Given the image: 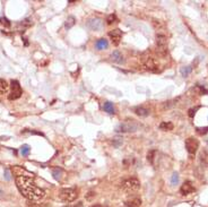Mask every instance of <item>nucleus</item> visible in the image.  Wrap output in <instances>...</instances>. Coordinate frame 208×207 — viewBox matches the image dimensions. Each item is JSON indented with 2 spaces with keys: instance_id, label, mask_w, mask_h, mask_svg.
Segmentation results:
<instances>
[{
  "instance_id": "f257e3e1",
  "label": "nucleus",
  "mask_w": 208,
  "mask_h": 207,
  "mask_svg": "<svg viewBox=\"0 0 208 207\" xmlns=\"http://www.w3.org/2000/svg\"><path fill=\"white\" fill-rule=\"evenodd\" d=\"M16 186L23 196L28 200H40L45 196V191L30 177H17Z\"/></svg>"
},
{
  "instance_id": "f03ea898",
  "label": "nucleus",
  "mask_w": 208,
  "mask_h": 207,
  "mask_svg": "<svg viewBox=\"0 0 208 207\" xmlns=\"http://www.w3.org/2000/svg\"><path fill=\"white\" fill-rule=\"evenodd\" d=\"M140 187V181L137 178H128L126 180H123L120 185V188L122 189L123 191L127 192H134L138 190Z\"/></svg>"
},
{
  "instance_id": "7ed1b4c3",
  "label": "nucleus",
  "mask_w": 208,
  "mask_h": 207,
  "mask_svg": "<svg viewBox=\"0 0 208 207\" xmlns=\"http://www.w3.org/2000/svg\"><path fill=\"white\" fill-rule=\"evenodd\" d=\"M138 128H139V125L136 122V120L127 119L126 121H123L120 126H118L117 131H119V133H134V131H137Z\"/></svg>"
},
{
  "instance_id": "20e7f679",
  "label": "nucleus",
  "mask_w": 208,
  "mask_h": 207,
  "mask_svg": "<svg viewBox=\"0 0 208 207\" xmlns=\"http://www.w3.org/2000/svg\"><path fill=\"white\" fill-rule=\"evenodd\" d=\"M77 197V191L74 188H63L59 191V198L65 203L74 201Z\"/></svg>"
},
{
  "instance_id": "39448f33",
  "label": "nucleus",
  "mask_w": 208,
  "mask_h": 207,
  "mask_svg": "<svg viewBox=\"0 0 208 207\" xmlns=\"http://www.w3.org/2000/svg\"><path fill=\"white\" fill-rule=\"evenodd\" d=\"M156 44H157V52L161 56L165 57L169 53L167 50V39L163 34H157L156 35Z\"/></svg>"
},
{
  "instance_id": "423d86ee",
  "label": "nucleus",
  "mask_w": 208,
  "mask_h": 207,
  "mask_svg": "<svg viewBox=\"0 0 208 207\" xmlns=\"http://www.w3.org/2000/svg\"><path fill=\"white\" fill-rule=\"evenodd\" d=\"M10 86H11V93L10 95L8 96V99L10 101L19 99L23 94V89L22 87H20V85H19L18 81H14V79H13V81H10Z\"/></svg>"
},
{
  "instance_id": "0eeeda50",
  "label": "nucleus",
  "mask_w": 208,
  "mask_h": 207,
  "mask_svg": "<svg viewBox=\"0 0 208 207\" xmlns=\"http://www.w3.org/2000/svg\"><path fill=\"white\" fill-rule=\"evenodd\" d=\"M186 149L188 151L189 154H195L197 152L198 147H199V141L196 139L195 137H189L186 139Z\"/></svg>"
},
{
  "instance_id": "6e6552de",
  "label": "nucleus",
  "mask_w": 208,
  "mask_h": 207,
  "mask_svg": "<svg viewBox=\"0 0 208 207\" xmlns=\"http://www.w3.org/2000/svg\"><path fill=\"white\" fill-rule=\"evenodd\" d=\"M144 66H145L147 70L152 71V73H158L160 71V63L157 62L154 58H150V57L144 60Z\"/></svg>"
},
{
  "instance_id": "1a4fd4ad",
  "label": "nucleus",
  "mask_w": 208,
  "mask_h": 207,
  "mask_svg": "<svg viewBox=\"0 0 208 207\" xmlns=\"http://www.w3.org/2000/svg\"><path fill=\"white\" fill-rule=\"evenodd\" d=\"M87 26L92 31H101L103 28L104 22L101 18H89L87 21Z\"/></svg>"
},
{
  "instance_id": "9d476101",
  "label": "nucleus",
  "mask_w": 208,
  "mask_h": 207,
  "mask_svg": "<svg viewBox=\"0 0 208 207\" xmlns=\"http://www.w3.org/2000/svg\"><path fill=\"white\" fill-rule=\"evenodd\" d=\"M11 172H13V174L14 175H16V178L17 177H32L33 174L31 173V172H28V171L26 170V169H24V167H19V165H15V167H11Z\"/></svg>"
},
{
  "instance_id": "9b49d317",
  "label": "nucleus",
  "mask_w": 208,
  "mask_h": 207,
  "mask_svg": "<svg viewBox=\"0 0 208 207\" xmlns=\"http://www.w3.org/2000/svg\"><path fill=\"white\" fill-rule=\"evenodd\" d=\"M195 191H196V188H195V186L192 185L191 181H186L181 186V188H180V192H181V195H183V196L189 195V194H192V192Z\"/></svg>"
},
{
  "instance_id": "f8f14e48",
  "label": "nucleus",
  "mask_w": 208,
  "mask_h": 207,
  "mask_svg": "<svg viewBox=\"0 0 208 207\" xmlns=\"http://www.w3.org/2000/svg\"><path fill=\"white\" fill-rule=\"evenodd\" d=\"M109 36L111 37L112 43L114 45H119L120 41H121V37H122V32L119 30V28H115V30L109 32Z\"/></svg>"
},
{
  "instance_id": "ddd939ff",
  "label": "nucleus",
  "mask_w": 208,
  "mask_h": 207,
  "mask_svg": "<svg viewBox=\"0 0 208 207\" xmlns=\"http://www.w3.org/2000/svg\"><path fill=\"white\" fill-rule=\"evenodd\" d=\"M141 199L138 197H131L124 201V207H140Z\"/></svg>"
},
{
  "instance_id": "4468645a",
  "label": "nucleus",
  "mask_w": 208,
  "mask_h": 207,
  "mask_svg": "<svg viewBox=\"0 0 208 207\" xmlns=\"http://www.w3.org/2000/svg\"><path fill=\"white\" fill-rule=\"evenodd\" d=\"M110 58H111L112 61H113V62H115V63H122L123 61H124V59H123V56L121 55V52L118 51V50H115V51L112 52L111 56H110Z\"/></svg>"
},
{
  "instance_id": "2eb2a0df",
  "label": "nucleus",
  "mask_w": 208,
  "mask_h": 207,
  "mask_svg": "<svg viewBox=\"0 0 208 207\" xmlns=\"http://www.w3.org/2000/svg\"><path fill=\"white\" fill-rule=\"evenodd\" d=\"M135 113L137 115H139V117H147V115H149V110L148 109H146V107H137L134 109Z\"/></svg>"
},
{
  "instance_id": "dca6fc26",
  "label": "nucleus",
  "mask_w": 208,
  "mask_h": 207,
  "mask_svg": "<svg viewBox=\"0 0 208 207\" xmlns=\"http://www.w3.org/2000/svg\"><path fill=\"white\" fill-rule=\"evenodd\" d=\"M199 160H200V163L205 167H208V151L204 149V151L200 152L199 154Z\"/></svg>"
},
{
  "instance_id": "f3484780",
  "label": "nucleus",
  "mask_w": 208,
  "mask_h": 207,
  "mask_svg": "<svg viewBox=\"0 0 208 207\" xmlns=\"http://www.w3.org/2000/svg\"><path fill=\"white\" fill-rule=\"evenodd\" d=\"M95 47H96L97 50H104V49H108L109 43H108V41L105 40V39H100V40L96 41Z\"/></svg>"
},
{
  "instance_id": "a211bd4d",
  "label": "nucleus",
  "mask_w": 208,
  "mask_h": 207,
  "mask_svg": "<svg viewBox=\"0 0 208 207\" xmlns=\"http://www.w3.org/2000/svg\"><path fill=\"white\" fill-rule=\"evenodd\" d=\"M160 129L164 130V131H170V130L173 129V123H172V122H170V121H169V122H167V121L161 122Z\"/></svg>"
},
{
  "instance_id": "6ab92c4d",
  "label": "nucleus",
  "mask_w": 208,
  "mask_h": 207,
  "mask_svg": "<svg viewBox=\"0 0 208 207\" xmlns=\"http://www.w3.org/2000/svg\"><path fill=\"white\" fill-rule=\"evenodd\" d=\"M103 109L105 112H108L110 115H113L114 113V107H113V104L111 102H105L103 105Z\"/></svg>"
},
{
  "instance_id": "aec40b11",
  "label": "nucleus",
  "mask_w": 208,
  "mask_h": 207,
  "mask_svg": "<svg viewBox=\"0 0 208 207\" xmlns=\"http://www.w3.org/2000/svg\"><path fill=\"white\" fill-rule=\"evenodd\" d=\"M75 23H76V19H75L74 16H69L67 18V21L65 22V27H66L67 30H69V28H71V27L75 25Z\"/></svg>"
},
{
  "instance_id": "412c9836",
  "label": "nucleus",
  "mask_w": 208,
  "mask_h": 207,
  "mask_svg": "<svg viewBox=\"0 0 208 207\" xmlns=\"http://www.w3.org/2000/svg\"><path fill=\"white\" fill-rule=\"evenodd\" d=\"M191 71H192V68L190 66H186V67H182L181 69H180V73L183 77H188L190 74H191Z\"/></svg>"
},
{
  "instance_id": "4be33fe9",
  "label": "nucleus",
  "mask_w": 208,
  "mask_h": 207,
  "mask_svg": "<svg viewBox=\"0 0 208 207\" xmlns=\"http://www.w3.org/2000/svg\"><path fill=\"white\" fill-rule=\"evenodd\" d=\"M8 91V84L5 79L0 78V94H4Z\"/></svg>"
},
{
  "instance_id": "5701e85b",
  "label": "nucleus",
  "mask_w": 208,
  "mask_h": 207,
  "mask_svg": "<svg viewBox=\"0 0 208 207\" xmlns=\"http://www.w3.org/2000/svg\"><path fill=\"white\" fill-rule=\"evenodd\" d=\"M62 173H63L62 169H59V167H57V169H53V170H52L53 178H54L56 180H60V179H61V174Z\"/></svg>"
},
{
  "instance_id": "b1692460",
  "label": "nucleus",
  "mask_w": 208,
  "mask_h": 207,
  "mask_svg": "<svg viewBox=\"0 0 208 207\" xmlns=\"http://www.w3.org/2000/svg\"><path fill=\"white\" fill-rule=\"evenodd\" d=\"M30 152H31V148L28 145H23L22 147H20V154H22L23 156H27L30 154Z\"/></svg>"
},
{
  "instance_id": "393cba45",
  "label": "nucleus",
  "mask_w": 208,
  "mask_h": 207,
  "mask_svg": "<svg viewBox=\"0 0 208 207\" xmlns=\"http://www.w3.org/2000/svg\"><path fill=\"white\" fill-rule=\"evenodd\" d=\"M156 154V151L155 149H152V151L148 152V154H147V160H148V162L150 164H154V156Z\"/></svg>"
},
{
  "instance_id": "a878e982",
  "label": "nucleus",
  "mask_w": 208,
  "mask_h": 207,
  "mask_svg": "<svg viewBox=\"0 0 208 207\" xmlns=\"http://www.w3.org/2000/svg\"><path fill=\"white\" fill-rule=\"evenodd\" d=\"M193 89H196L200 95H206V94H208V89H206L204 86H201V85L196 86V88H193Z\"/></svg>"
},
{
  "instance_id": "bb28decb",
  "label": "nucleus",
  "mask_w": 208,
  "mask_h": 207,
  "mask_svg": "<svg viewBox=\"0 0 208 207\" xmlns=\"http://www.w3.org/2000/svg\"><path fill=\"white\" fill-rule=\"evenodd\" d=\"M117 21H118V18H117V16H115L114 14H111V15H109L108 17H106V23H108L109 25L115 23Z\"/></svg>"
},
{
  "instance_id": "cd10ccee",
  "label": "nucleus",
  "mask_w": 208,
  "mask_h": 207,
  "mask_svg": "<svg viewBox=\"0 0 208 207\" xmlns=\"http://www.w3.org/2000/svg\"><path fill=\"white\" fill-rule=\"evenodd\" d=\"M196 130H197V134H199V135H206V134H208V127H202V128H196Z\"/></svg>"
},
{
  "instance_id": "c85d7f7f",
  "label": "nucleus",
  "mask_w": 208,
  "mask_h": 207,
  "mask_svg": "<svg viewBox=\"0 0 208 207\" xmlns=\"http://www.w3.org/2000/svg\"><path fill=\"white\" fill-rule=\"evenodd\" d=\"M179 182V174L176 173V172H174V173L172 174V178H171V183L173 186L176 185Z\"/></svg>"
},
{
  "instance_id": "c756f323",
  "label": "nucleus",
  "mask_w": 208,
  "mask_h": 207,
  "mask_svg": "<svg viewBox=\"0 0 208 207\" xmlns=\"http://www.w3.org/2000/svg\"><path fill=\"white\" fill-rule=\"evenodd\" d=\"M111 143L113 144V146H115V147H119L120 145L122 144V139H121V138H113Z\"/></svg>"
},
{
  "instance_id": "7c9ffc66",
  "label": "nucleus",
  "mask_w": 208,
  "mask_h": 207,
  "mask_svg": "<svg viewBox=\"0 0 208 207\" xmlns=\"http://www.w3.org/2000/svg\"><path fill=\"white\" fill-rule=\"evenodd\" d=\"M199 107H195V109H190L189 111H188V115H189L190 118H193V117H195V115H196V111H197L198 109H199Z\"/></svg>"
},
{
  "instance_id": "2f4dec72",
  "label": "nucleus",
  "mask_w": 208,
  "mask_h": 207,
  "mask_svg": "<svg viewBox=\"0 0 208 207\" xmlns=\"http://www.w3.org/2000/svg\"><path fill=\"white\" fill-rule=\"evenodd\" d=\"M0 23H1L2 25L6 26V27H9V26H10V23H9V21H8L7 18H5V17L0 18Z\"/></svg>"
},
{
  "instance_id": "473e14b6",
  "label": "nucleus",
  "mask_w": 208,
  "mask_h": 207,
  "mask_svg": "<svg viewBox=\"0 0 208 207\" xmlns=\"http://www.w3.org/2000/svg\"><path fill=\"white\" fill-rule=\"evenodd\" d=\"M26 207H43V206L39 205V204H35V203H32V201H30V203H27Z\"/></svg>"
},
{
  "instance_id": "72a5a7b5",
  "label": "nucleus",
  "mask_w": 208,
  "mask_h": 207,
  "mask_svg": "<svg viewBox=\"0 0 208 207\" xmlns=\"http://www.w3.org/2000/svg\"><path fill=\"white\" fill-rule=\"evenodd\" d=\"M22 25L26 26V27H28V26H31V25H32V22H31L30 19H25V21H23Z\"/></svg>"
},
{
  "instance_id": "f704fd0d",
  "label": "nucleus",
  "mask_w": 208,
  "mask_h": 207,
  "mask_svg": "<svg viewBox=\"0 0 208 207\" xmlns=\"http://www.w3.org/2000/svg\"><path fill=\"white\" fill-rule=\"evenodd\" d=\"M5 178H6V180H10V179H11L10 173H9V170H8V169H6V170H5Z\"/></svg>"
},
{
  "instance_id": "c9c22d12",
  "label": "nucleus",
  "mask_w": 208,
  "mask_h": 207,
  "mask_svg": "<svg viewBox=\"0 0 208 207\" xmlns=\"http://www.w3.org/2000/svg\"><path fill=\"white\" fill-rule=\"evenodd\" d=\"M95 195H96V194H95L94 191H89L88 194L86 195V198H87V199H91V198H92V197H94Z\"/></svg>"
},
{
  "instance_id": "e433bc0d",
  "label": "nucleus",
  "mask_w": 208,
  "mask_h": 207,
  "mask_svg": "<svg viewBox=\"0 0 208 207\" xmlns=\"http://www.w3.org/2000/svg\"><path fill=\"white\" fill-rule=\"evenodd\" d=\"M65 207H83V203L82 201H78L77 204H75L74 206H65Z\"/></svg>"
},
{
  "instance_id": "4c0bfd02",
  "label": "nucleus",
  "mask_w": 208,
  "mask_h": 207,
  "mask_svg": "<svg viewBox=\"0 0 208 207\" xmlns=\"http://www.w3.org/2000/svg\"><path fill=\"white\" fill-rule=\"evenodd\" d=\"M91 207H104L103 205H100V204H96V205H93V206H91Z\"/></svg>"
},
{
  "instance_id": "58836bf2",
  "label": "nucleus",
  "mask_w": 208,
  "mask_h": 207,
  "mask_svg": "<svg viewBox=\"0 0 208 207\" xmlns=\"http://www.w3.org/2000/svg\"><path fill=\"white\" fill-rule=\"evenodd\" d=\"M1 194H2V190H1V189H0V195H1Z\"/></svg>"
}]
</instances>
